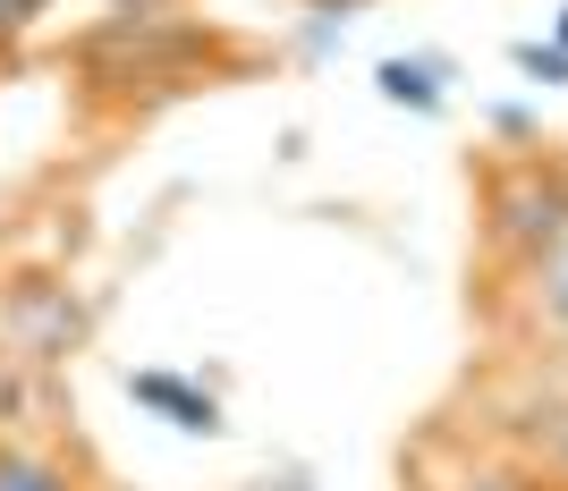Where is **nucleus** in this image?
<instances>
[{"label": "nucleus", "instance_id": "nucleus-1", "mask_svg": "<svg viewBox=\"0 0 568 491\" xmlns=\"http://www.w3.org/2000/svg\"><path fill=\"white\" fill-rule=\"evenodd\" d=\"M475 229L484 255L509 280H535L544 263L568 255V162L560 153H500L475 178Z\"/></svg>", "mask_w": 568, "mask_h": 491}, {"label": "nucleus", "instance_id": "nucleus-2", "mask_svg": "<svg viewBox=\"0 0 568 491\" xmlns=\"http://www.w3.org/2000/svg\"><path fill=\"white\" fill-rule=\"evenodd\" d=\"M407 491H551V483L535 474V458H500V449H467V458H450V467L416 474Z\"/></svg>", "mask_w": 568, "mask_h": 491}, {"label": "nucleus", "instance_id": "nucleus-3", "mask_svg": "<svg viewBox=\"0 0 568 491\" xmlns=\"http://www.w3.org/2000/svg\"><path fill=\"white\" fill-rule=\"evenodd\" d=\"M128 398H136V407H153L162 423H179V432H204V441L221 432V398L195 390V381H179V374H162V365L128 374Z\"/></svg>", "mask_w": 568, "mask_h": 491}, {"label": "nucleus", "instance_id": "nucleus-4", "mask_svg": "<svg viewBox=\"0 0 568 491\" xmlns=\"http://www.w3.org/2000/svg\"><path fill=\"white\" fill-rule=\"evenodd\" d=\"M9 330H18L26 365H51V356H69V339H77L85 323H77L69 288H34V297H18V305H9Z\"/></svg>", "mask_w": 568, "mask_h": 491}, {"label": "nucleus", "instance_id": "nucleus-5", "mask_svg": "<svg viewBox=\"0 0 568 491\" xmlns=\"http://www.w3.org/2000/svg\"><path fill=\"white\" fill-rule=\"evenodd\" d=\"M374 85H382V102H399V111H442V85H450V69L442 60H382L374 69Z\"/></svg>", "mask_w": 568, "mask_h": 491}, {"label": "nucleus", "instance_id": "nucleus-6", "mask_svg": "<svg viewBox=\"0 0 568 491\" xmlns=\"http://www.w3.org/2000/svg\"><path fill=\"white\" fill-rule=\"evenodd\" d=\"M0 491H77V474L60 467V458H43V449H0Z\"/></svg>", "mask_w": 568, "mask_h": 491}, {"label": "nucleus", "instance_id": "nucleus-7", "mask_svg": "<svg viewBox=\"0 0 568 491\" xmlns=\"http://www.w3.org/2000/svg\"><path fill=\"white\" fill-rule=\"evenodd\" d=\"M526 305H535V330L568 348V255H560V263H544V272L526 280Z\"/></svg>", "mask_w": 568, "mask_h": 491}, {"label": "nucleus", "instance_id": "nucleus-8", "mask_svg": "<svg viewBox=\"0 0 568 491\" xmlns=\"http://www.w3.org/2000/svg\"><path fill=\"white\" fill-rule=\"evenodd\" d=\"M43 9H51V0H0V69L26 51V34L43 25Z\"/></svg>", "mask_w": 568, "mask_h": 491}, {"label": "nucleus", "instance_id": "nucleus-9", "mask_svg": "<svg viewBox=\"0 0 568 491\" xmlns=\"http://www.w3.org/2000/svg\"><path fill=\"white\" fill-rule=\"evenodd\" d=\"M509 60H518V76H535V85H568V51L560 43H518Z\"/></svg>", "mask_w": 568, "mask_h": 491}, {"label": "nucleus", "instance_id": "nucleus-10", "mask_svg": "<svg viewBox=\"0 0 568 491\" xmlns=\"http://www.w3.org/2000/svg\"><path fill=\"white\" fill-rule=\"evenodd\" d=\"M535 474H544V483H551V491H568V416H560V423H551V441H544V449H535Z\"/></svg>", "mask_w": 568, "mask_h": 491}, {"label": "nucleus", "instance_id": "nucleus-11", "mask_svg": "<svg viewBox=\"0 0 568 491\" xmlns=\"http://www.w3.org/2000/svg\"><path fill=\"white\" fill-rule=\"evenodd\" d=\"M179 0H111V18H170Z\"/></svg>", "mask_w": 568, "mask_h": 491}, {"label": "nucleus", "instance_id": "nucleus-12", "mask_svg": "<svg viewBox=\"0 0 568 491\" xmlns=\"http://www.w3.org/2000/svg\"><path fill=\"white\" fill-rule=\"evenodd\" d=\"M551 43H560V51H568V9H560V18H551Z\"/></svg>", "mask_w": 568, "mask_h": 491}]
</instances>
